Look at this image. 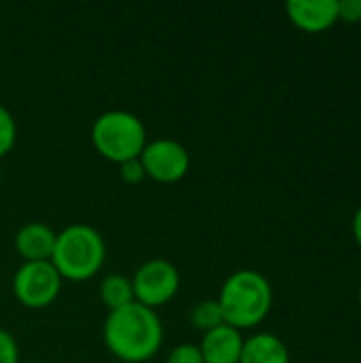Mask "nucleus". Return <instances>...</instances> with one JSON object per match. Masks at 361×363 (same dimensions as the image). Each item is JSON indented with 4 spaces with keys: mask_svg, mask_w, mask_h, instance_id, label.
I'll list each match as a JSON object with an SVG mask.
<instances>
[{
    "mask_svg": "<svg viewBox=\"0 0 361 363\" xmlns=\"http://www.w3.org/2000/svg\"><path fill=\"white\" fill-rule=\"evenodd\" d=\"M0 185H2V170H0Z\"/></svg>",
    "mask_w": 361,
    "mask_h": 363,
    "instance_id": "nucleus-20",
    "label": "nucleus"
},
{
    "mask_svg": "<svg viewBox=\"0 0 361 363\" xmlns=\"http://www.w3.org/2000/svg\"><path fill=\"white\" fill-rule=\"evenodd\" d=\"M219 308L223 321L238 332L260 325L272 308V287L257 270L232 272L219 291Z\"/></svg>",
    "mask_w": 361,
    "mask_h": 363,
    "instance_id": "nucleus-2",
    "label": "nucleus"
},
{
    "mask_svg": "<svg viewBox=\"0 0 361 363\" xmlns=\"http://www.w3.org/2000/svg\"><path fill=\"white\" fill-rule=\"evenodd\" d=\"M0 363H19V347L11 332L0 328Z\"/></svg>",
    "mask_w": 361,
    "mask_h": 363,
    "instance_id": "nucleus-16",
    "label": "nucleus"
},
{
    "mask_svg": "<svg viewBox=\"0 0 361 363\" xmlns=\"http://www.w3.org/2000/svg\"><path fill=\"white\" fill-rule=\"evenodd\" d=\"M338 21H345V23H360L361 0H338Z\"/></svg>",
    "mask_w": 361,
    "mask_h": 363,
    "instance_id": "nucleus-18",
    "label": "nucleus"
},
{
    "mask_svg": "<svg viewBox=\"0 0 361 363\" xmlns=\"http://www.w3.org/2000/svg\"><path fill=\"white\" fill-rule=\"evenodd\" d=\"M138 160L145 174L157 183H177L189 170V151L172 138L147 140Z\"/></svg>",
    "mask_w": 361,
    "mask_h": 363,
    "instance_id": "nucleus-7",
    "label": "nucleus"
},
{
    "mask_svg": "<svg viewBox=\"0 0 361 363\" xmlns=\"http://www.w3.org/2000/svg\"><path fill=\"white\" fill-rule=\"evenodd\" d=\"M57 232L40 221L21 225L15 234V249L23 262H51Z\"/></svg>",
    "mask_w": 361,
    "mask_h": 363,
    "instance_id": "nucleus-10",
    "label": "nucleus"
},
{
    "mask_svg": "<svg viewBox=\"0 0 361 363\" xmlns=\"http://www.w3.org/2000/svg\"><path fill=\"white\" fill-rule=\"evenodd\" d=\"M106 259L102 234L87 223H72L57 232L51 264L66 281H87L96 277Z\"/></svg>",
    "mask_w": 361,
    "mask_h": 363,
    "instance_id": "nucleus-3",
    "label": "nucleus"
},
{
    "mask_svg": "<svg viewBox=\"0 0 361 363\" xmlns=\"http://www.w3.org/2000/svg\"><path fill=\"white\" fill-rule=\"evenodd\" d=\"M102 336L106 349L117 359L140 363L160 351L164 342V325L153 308L132 302L106 315Z\"/></svg>",
    "mask_w": 361,
    "mask_h": 363,
    "instance_id": "nucleus-1",
    "label": "nucleus"
},
{
    "mask_svg": "<svg viewBox=\"0 0 361 363\" xmlns=\"http://www.w3.org/2000/svg\"><path fill=\"white\" fill-rule=\"evenodd\" d=\"M245 338L243 334L223 323L202 336V342L198 345L204 363H238L243 353Z\"/></svg>",
    "mask_w": 361,
    "mask_h": 363,
    "instance_id": "nucleus-9",
    "label": "nucleus"
},
{
    "mask_svg": "<svg viewBox=\"0 0 361 363\" xmlns=\"http://www.w3.org/2000/svg\"><path fill=\"white\" fill-rule=\"evenodd\" d=\"M238 363H289V351L279 336L260 332L245 340Z\"/></svg>",
    "mask_w": 361,
    "mask_h": 363,
    "instance_id": "nucleus-11",
    "label": "nucleus"
},
{
    "mask_svg": "<svg viewBox=\"0 0 361 363\" xmlns=\"http://www.w3.org/2000/svg\"><path fill=\"white\" fill-rule=\"evenodd\" d=\"M19 363H38V362H19Z\"/></svg>",
    "mask_w": 361,
    "mask_h": 363,
    "instance_id": "nucleus-21",
    "label": "nucleus"
},
{
    "mask_svg": "<svg viewBox=\"0 0 361 363\" xmlns=\"http://www.w3.org/2000/svg\"><path fill=\"white\" fill-rule=\"evenodd\" d=\"M353 236H355V240H357V245L361 247V206L355 211V215H353Z\"/></svg>",
    "mask_w": 361,
    "mask_h": 363,
    "instance_id": "nucleus-19",
    "label": "nucleus"
},
{
    "mask_svg": "<svg viewBox=\"0 0 361 363\" xmlns=\"http://www.w3.org/2000/svg\"><path fill=\"white\" fill-rule=\"evenodd\" d=\"M100 300L102 304L111 311H119L134 300V289H132V281L123 274H109L102 279L100 283Z\"/></svg>",
    "mask_w": 361,
    "mask_h": 363,
    "instance_id": "nucleus-12",
    "label": "nucleus"
},
{
    "mask_svg": "<svg viewBox=\"0 0 361 363\" xmlns=\"http://www.w3.org/2000/svg\"><path fill=\"white\" fill-rule=\"evenodd\" d=\"M191 323L196 330H200L202 334L223 325V313L219 308V302L217 300H202L198 302L194 308H191V315H189Z\"/></svg>",
    "mask_w": 361,
    "mask_h": 363,
    "instance_id": "nucleus-13",
    "label": "nucleus"
},
{
    "mask_svg": "<svg viewBox=\"0 0 361 363\" xmlns=\"http://www.w3.org/2000/svg\"><path fill=\"white\" fill-rule=\"evenodd\" d=\"M119 177H121L126 183H130V185H136V183H140L147 174H145V168H143L140 160L134 157V160H128V162H121V164H119Z\"/></svg>",
    "mask_w": 361,
    "mask_h": 363,
    "instance_id": "nucleus-17",
    "label": "nucleus"
},
{
    "mask_svg": "<svg viewBox=\"0 0 361 363\" xmlns=\"http://www.w3.org/2000/svg\"><path fill=\"white\" fill-rule=\"evenodd\" d=\"M130 281L134 289V300L155 311L157 306H164L177 296L181 285V274L172 262L155 257L138 266V270Z\"/></svg>",
    "mask_w": 361,
    "mask_h": 363,
    "instance_id": "nucleus-6",
    "label": "nucleus"
},
{
    "mask_svg": "<svg viewBox=\"0 0 361 363\" xmlns=\"http://www.w3.org/2000/svg\"><path fill=\"white\" fill-rule=\"evenodd\" d=\"M285 9L296 28L313 34L338 21V0H289Z\"/></svg>",
    "mask_w": 361,
    "mask_h": 363,
    "instance_id": "nucleus-8",
    "label": "nucleus"
},
{
    "mask_svg": "<svg viewBox=\"0 0 361 363\" xmlns=\"http://www.w3.org/2000/svg\"><path fill=\"white\" fill-rule=\"evenodd\" d=\"M62 281L51 262H23L13 274V294L26 308H45L60 296Z\"/></svg>",
    "mask_w": 361,
    "mask_h": 363,
    "instance_id": "nucleus-5",
    "label": "nucleus"
},
{
    "mask_svg": "<svg viewBox=\"0 0 361 363\" xmlns=\"http://www.w3.org/2000/svg\"><path fill=\"white\" fill-rule=\"evenodd\" d=\"M166 363H204V359H202V353H200L198 345L183 342V345L174 347L168 353Z\"/></svg>",
    "mask_w": 361,
    "mask_h": 363,
    "instance_id": "nucleus-15",
    "label": "nucleus"
},
{
    "mask_svg": "<svg viewBox=\"0 0 361 363\" xmlns=\"http://www.w3.org/2000/svg\"><path fill=\"white\" fill-rule=\"evenodd\" d=\"M360 306H361V287H360Z\"/></svg>",
    "mask_w": 361,
    "mask_h": 363,
    "instance_id": "nucleus-22",
    "label": "nucleus"
},
{
    "mask_svg": "<svg viewBox=\"0 0 361 363\" xmlns=\"http://www.w3.org/2000/svg\"><path fill=\"white\" fill-rule=\"evenodd\" d=\"M17 140V123L11 111L0 102V157H4Z\"/></svg>",
    "mask_w": 361,
    "mask_h": 363,
    "instance_id": "nucleus-14",
    "label": "nucleus"
},
{
    "mask_svg": "<svg viewBox=\"0 0 361 363\" xmlns=\"http://www.w3.org/2000/svg\"><path fill=\"white\" fill-rule=\"evenodd\" d=\"M91 143L102 157L121 164L140 157L147 145V130L130 111H106L91 125Z\"/></svg>",
    "mask_w": 361,
    "mask_h": 363,
    "instance_id": "nucleus-4",
    "label": "nucleus"
}]
</instances>
